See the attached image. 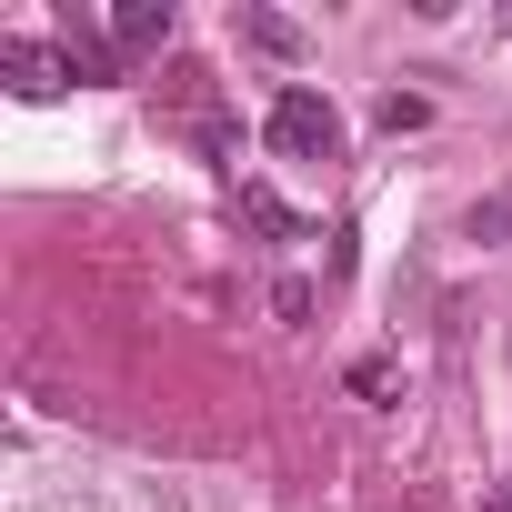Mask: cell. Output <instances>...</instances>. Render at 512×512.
<instances>
[{
	"label": "cell",
	"instance_id": "obj_1",
	"mask_svg": "<svg viewBox=\"0 0 512 512\" xmlns=\"http://www.w3.org/2000/svg\"><path fill=\"white\" fill-rule=\"evenodd\" d=\"M272 151H292V161H342V111H332L312 81H292V91L272 101Z\"/></svg>",
	"mask_w": 512,
	"mask_h": 512
},
{
	"label": "cell",
	"instance_id": "obj_2",
	"mask_svg": "<svg viewBox=\"0 0 512 512\" xmlns=\"http://www.w3.org/2000/svg\"><path fill=\"white\" fill-rule=\"evenodd\" d=\"M0 81H11L21 101H51V91H71L81 71H71V51H51V41H31V31H0Z\"/></svg>",
	"mask_w": 512,
	"mask_h": 512
},
{
	"label": "cell",
	"instance_id": "obj_3",
	"mask_svg": "<svg viewBox=\"0 0 512 512\" xmlns=\"http://www.w3.org/2000/svg\"><path fill=\"white\" fill-rule=\"evenodd\" d=\"M111 41H121V51H161V41H171V0H121V11H111Z\"/></svg>",
	"mask_w": 512,
	"mask_h": 512
},
{
	"label": "cell",
	"instance_id": "obj_4",
	"mask_svg": "<svg viewBox=\"0 0 512 512\" xmlns=\"http://www.w3.org/2000/svg\"><path fill=\"white\" fill-rule=\"evenodd\" d=\"M241 221H251V231H272V241H302V231H312V221H302L282 191H262V181H241Z\"/></svg>",
	"mask_w": 512,
	"mask_h": 512
},
{
	"label": "cell",
	"instance_id": "obj_5",
	"mask_svg": "<svg viewBox=\"0 0 512 512\" xmlns=\"http://www.w3.org/2000/svg\"><path fill=\"white\" fill-rule=\"evenodd\" d=\"M241 31H251V51H272V61H292V51H302V21H282V11H251Z\"/></svg>",
	"mask_w": 512,
	"mask_h": 512
},
{
	"label": "cell",
	"instance_id": "obj_6",
	"mask_svg": "<svg viewBox=\"0 0 512 512\" xmlns=\"http://www.w3.org/2000/svg\"><path fill=\"white\" fill-rule=\"evenodd\" d=\"M422 121H432L422 91H382V131H422Z\"/></svg>",
	"mask_w": 512,
	"mask_h": 512
},
{
	"label": "cell",
	"instance_id": "obj_7",
	"mask_svg": "<svg viewBox=\"0 0 512 512\" xmlns=\"http://www.w3.org/2000/svg\"><path fill=\"white\" fill-rule=\"evenodd\" d=\"M472 241H512V201H482L472 211Z\"/></svg>",
	"mask_w": 512,
	"mask_h": 512
}]
</instances>
